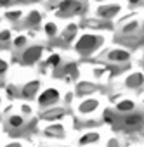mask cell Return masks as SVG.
<instances>
[{"label":"cell","instance_id":"cell-2","mask_svg":"<svg viewBox=\"0 0 144 147\" xmlns=\"http://www.w3.org/2000/svg\"><path fill=\"white\" fill-rule=\"evenodd\" d=\"M42 54V49L40 47H33V49H28L24 52V61L26 62H35L38 59V55Z\"/></svg>","mask_w":144,"mask_h":147},{"label":"cell","instance_id":"cell-15","mask_svg":"<svg viewBox=\"0 0 144 147\" xmlns=\"http://www.w3.org/2000/svg\"><path fill=\"white\" fill-rule=\"evenodd\" d=\"M96 138H97V135H89V137H84V138H82V144L90 142V140H96Z\"/></svg>","mask_w":144,"mask_h":147},{"label":"cell","instance_id":"cell-14","mask_svg":"<svg viewBox=\"0 0 144 147\" xmlns=\"http://www.w3.org/2000/svg\"><path fill=\"white\" fill-rule=\"evenodd\" d=\"M92 107H96V102H94V100H92V102L84 104V106H82V111H87V109H92Z\"/></svg>","mask_w":144,"mask_h":147},{"label":"cell","instance_id":"cell-1","mask_svg":"<svg viewBox=\"0 0 144 147\" xmlns=\"http://www.w3.org/2000/svg\"><path fill=\"white\" fill-rule=\"evenodd\" d=\"M96 43H97V36H94V35H85V36H82V40L77 43V49H78V50H89V49H92Z\"/></svg>","mask_w":144,"mask_h":147},{"label":"cell","instance_id":"cell-10","mask_svg":"<svg viewBox=\"0 0 144 147\" xmlns=\"http://www.w3.org/2000/svg\"><path fill=\"white\" fill-rule=\"evenodd\" d=\"M75 31H77V26H73V24L68 26V30H66V33H64V40H68L69 36H73V35H75Z\"/></svg>","mask_w":144,"mask_h":147},{"label":"cell","instance_id":"cell-22","mask_svg":"<svg viewBox=\"0 0 144 147\" xmlns=\"http://www.w3.org/2000/svg\"><path fill=\"white\" fill-rule=\"evenodd\" d=\"M134 28H135V24H134V23H132V24H128V26H127V28H125V31H127V30H128V31H130V30H134Z\"/></svg>","mask_w":144,"mask_h":147},{"label":"cell","instance_id":"cell-6","mask_svg":"<svg viewBox=\"0 0 144 147\" xmlns=\"http://www.w3.org/2000/svg\"><path fill=\"white\" fill-rule=\"evenodd\" d=\"M37 88H38V83H37V82H31L30 85H26V87H24L23 94H24L26 97H30V95H33V94H35V90H37Z\"/></svg>","mask_w":144,"mask_h":147},{"label":"cell","instance_id":"cell-4","mask_svg":"<svg viewBox=\"0 0 144 147\" xmlns=\"http://www.w3.org/2000/svg\"><path fill=\"white\" fill-rule=\"evenodd\" d=\"M68 9H75V11H78L80 5H78L77 2H73V0H64V2L59 4V11H61V12H66Z\"/></svg>","mask_w":144,"mask_h":147},{"label":"cell","instance_id":"cell-13","mask_svg":"<svg viewBox=\"0 0 144 147\" xmlns=\"http://www.w3.org/2000/svg\"><path fill=\"white\" fill-rule=\"evenodd\" d=\"M45 31H47L49 35H54V33H56V26H54L52 23H49V24L45 26Z\"/></svg>","mask_w":144,"mask_h":147},{"label":"cell","instance_id":"cell-9","mask_svg":"<svg viewBox=\"0 0 144 147\" xmlns=\"http://www.w3.org/2000/svg\"><path fill=\"white\" fill-rule=\"evenodd\" d=\"M134 107V104L130 102V100H125V102H120L118 104V109L120 111H128V109H132Z\"/></svg>","mask_w":144,"mask_h":147},{"label":"cell","instance_id":"cell-20","mask_svg":"<svg viewBox=\"0 0 144 147\" xmlns=\"http://www.w3.org/2000/svg\"><path fill=\"white\" fill-rule=\"evenodd\" d=\"M12 2H16V0H0V5H9Z\"/></svg>","mask_w":144,"mask_h":147},{"label":"cell","instance_id":"cell-8","mask_svg":"<svg viewBox=\"0 0 144 147\" xmlns=\"http://www.w3.org/2000/svg\"><path fill=\"white\" fill-rule=\"evenodd\" d=\"M115 12H118V7H104V9L99 11V14H101V16H106V18H108V16H113Z\"/></svg>","mask_w":144,"mask_h":147},{"label":"cell","instance_id":"cell-7","mask_svg":"<svg viewBox=\"0 0 144 147\" xmlns=\"http://www.w3.org/2000/svg\"><path fill=\"white\" fill-rule=\"evenodd\" d=\"M142 121V116H139V114H135V116H128V118H125V125H139Z\"/></svg>","mask_w":144,"mask_h":147},{"label":"cell","instance_id":"cell-11","mask_svg":"<svg viewBox=\"0 0 144 147\" xmlns=\"http://www.w3.org/2000/svg\"><path fill=\"white\" fill-rule=\"evenodd\" d=\"M40 21V14L38 12H31V16H30V19H28V23L30 24H37Z\"/></svg>","mask_w":144,"mask_h":147},{"label":"cell","instance_id":"cell-23","mask_svg":"<svg viewBox=\"0 0 144 147\" xmlns=\"http://www.w3.org/2000/svg\"><path fill=\"white\" fill-rule=\"evenodd\" d=\"M130 2H132V4H137V2H139V0H130Z\"/></svg>","mask_w":144,"mask_h":147},{"label":"cell","instance_id":"cell-5","mask_svg":"<svg viewBox=\"0 0 144 147\" xmlns=\"http://www.w3.org/2000/svg\"><path fill=\"white\" fill-rule=\"evenodd\" d=\"M109 59H115V61H127L128 59V54L125 50H113L109 54Z\"/></svg>","mask_w":144,"mask_h":147},{"label":"cell","instance_id":"cell-21","mask_svg":"<svg viewBox=\"0 0 144 147\" xmlns=\"http://www.w3.org/2000/svg\"><path fill=\"white\" fill-rule=\"evenodd\" d=\"M9 38V31H4V33H0V40H7Z\"/></svg>","mask_w":144,"mask_h":147},{"label":"cell","instance_id":"cell-3","mask_svg":"<svg viewBox=\"0 0 144 147\" xmlns=\"http://www.w3.org/2000/svg\"><path fill=\"white\" fill-rule=\"evenodd\" d=\"M57 97H59L57 90H52V88H49V90H45V92H43V95L40 97V104H49V102L56 100Z\"/></svg>","mask_w":144,"mask_h":147},{"label":"cell","instance_id":"cell-17","mask_svg":"<svg viewBox=\"0 0 144 147\" xmlns=\"http://www.w3.org/2000/svg\"><path fill=\"white\" fill-rule=\"evenodd\" d=\"M24 42H26V38H24V36H19V38H16V42H14V43L19 47V45H23Z\"/></svg>","mask_w":144,"mask_h":147},{"label":"cell","instance_id":"cell-18","mask_svg":"<svg viewBox=\"0 0 144 147\" xmlns=\"http://www.w3.org/2000/svg\"><path fill=\"white\" fill-rule=\"evenodd\" d=\"M19 14H21V12H18V11H16V12H9V18H11V19H18Z\"/></svg>","mask_w":144,"mask_h":147},{"label":"cell","instance_id":"cell-16","mask_svg":"<svg viewBox=\"0 0 144 147\" xmlns=\"http://www.w3.org/2000/svg\"><path fill=\"white\" fill-rule=\"evenodd\" d=\"M49 62H50V64H54V66H56V64H59V55H52V57L49 59Z\"/></svg>","mask_w":144,"mask_h":147},{"label":"cell","instance_id":"cell-12","mask_svg":"<svg viewBox=\"0 0 144 147\" xmlns=\"http://www.w3.org/2000/svg\"><path fill=\"white\" fill-rule=\"evenodd\" d=\"M11 125H12V126H21V125H23V118L12 116V118H11Z\"/></svg>","mask_w":144,"mask_h":147},{"label":"cell","instance_id":"cell-19","mask_svg":"<svg viewBox=\"0 0 144 147\" xmlns=\"http://www.w3.org/2000/svg\"><path fill=\"white\" fill-rule=\"evenodd\" d=\"M5 67H7V64H5L4 61H0V75H2V73L5 71Z\"/></svg>","mask_w":144,"mask_h":147}]
</instances>
